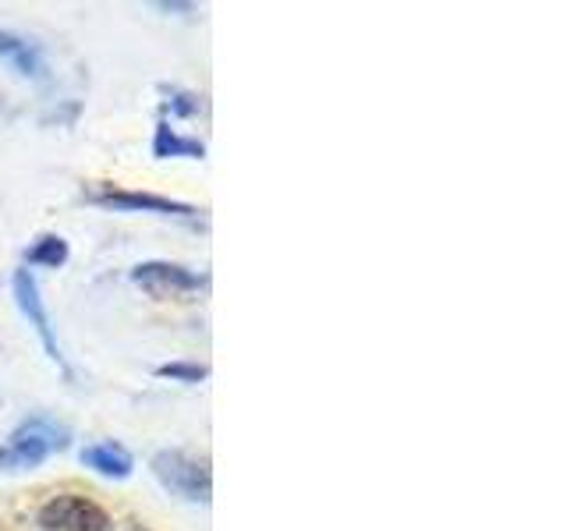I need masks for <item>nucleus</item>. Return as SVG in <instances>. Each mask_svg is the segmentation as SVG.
<instances>
[{
  "label": "nucleus",
  "instance_id": "10",
  "mask_svg": "<svg viewBox=\"0 0 567 531\" xmlns=\"http://www.w3.org/2000/svg\"><path fill=\"white\" fill-rule=\"evenodd\" d=\"M159 379H174V383H199L209 376L206 365H192V362H171V365H159L156 368Z\"/></svg>",
  "mask_w": 567,
  "mask_h": 531
},
{
  "label": "nucleus",
  "instance_id": "1",
  "mask_svg": "<svg viewBox=\"0 0 567 531\" xmlns=\"http://www.w3.org/2000/svg\"><path fill=\"white\" fill-rule=\"evenodd\" d=\"M68 442H71L68 425L53 421L47 415H35L18 425L4 447H0V471H32V468H40L47 457L68 450Z\"/></svg>",
  "mask_w": 567,
  "mask_h": 531
},
{
  "label": "nucleus",
  "instance_id": "6",
  "mask_svg": "<svg viewBox=\"0 0 567 531\" xmlns=\"http://www.w3.org/2000/svg\"><path fill=\"white\" fill-rule=\"evenodd\" d=\"M96 206L117 209V212H159V217H195V206L188 202H174L164 195H150V191H93L89 195Z\"/></svg>",
  "mask_w": 567,
  "mask_h": 531
},
{
  "label": "nucleus",
  "instance_id": "11",
  "mask_svg": "<svg viewBox=\"0 0 567 531\" xmlns=\"http://www.w3.org/2000/svg\"><path fill=\"white\" fill-rule=\"evenodd\" d=\"M174 96V111L177 114H199V100H195V96H188V93H171Z\"/></svg>",
  "mask_w": 567,
  "mask_h": 531
},
{
  "label": "nucleus",
  "instance_id": "4",
  "mask_svg": "<svg viewBox=\"0 0 567 531\" xmlns=\"http://www.w3.org/2000/svg\"><path fill=\"white\" fill-rule=\"evenodd\" d=\"M40 528L47 531H111L106 510L85 496L61 492L40 507Z\"/></svg>",
  "mask_w": 567,
  "mask_h": 531
},
{
  "label": "nucleus",
  "instance_id": "5",
  "mask_svg": "<svg viewBox=\"0 0 567 531\" xmlns=\"http://www.w3.org/2000/svg\"><path fill=\"white\" fill-rule=\"evenodd\" d=\"M132 280L138 283L142 291H150L153 298H174V294H188L199 291L206 277L185 270L177 262H142L132 270Z\"/></svg>",
  "mask_w": 567,
  "mask_h": 531
},
{
  "label": "nucleus",
  "instance_id": "8",
  "mask_svg": "<svg viewBox=\"0 0 567 531\" xmlns=\"http://www.w3.org/2000/svg\"><path fill=\"white\" fill-rule=\"evenodd\" d=\"M206 146L195 138H182L171 124H159L156 128V138H153V156L167 159V156H188V159H203Z\"/></svg>",
  "mask_w": 567,
  "mask_h": 531
},
{
  "label": "nucleus",
  "instance_id": "9",
  "mask_svg": "<svg viewBox=\"0 0 567 531\" xmlns=\"http://www.w3.org/2000/svg\"><path fill=\"white\" fill-rule=\"evenodd\" d=\"M25 262L29 266H47V270H58V266L68 262V241L61 235H43L25 252Z\"/></svg>",
  "mask_w": 567,
  "mask_h": 531
},
{
  "label": "nucleus",
  "instance_id": "7",
  "mask_svg": "<svg viewBox=\"0 0 567 531\" xmlns=\"http://www.w3.org/2000/svg\"><path fill=\"white\" fill-rule=\"evenodd\" d=\"M82 465L93 468L96 475L103 478H128L135 471V457L121 447V442L114 439H103V442H89V447L82 450Z\"/></svg>",
  "mask_w": 567,
  "mask_h": 531
},
{
  "label": "nucleus",
  "instance_id": "2",
  "mask_svg": "<svg viewBox=\"0 0 567 531\" xmlns=\"http://www.w3.org/2000/svg\"><path fill=\"white\" fill-rule=\"evenodd\" d=\"M150 471L159 486H164L171 496L185 503H209L213 496V471L209 460L185 454V450H159L150 460Z\"/></svg>",
  "mask_w": 567,
  "mask_h": 531
},
{
  "label": "nucleus",
  "instance_id": "3",
  "mask_svg": "<svg viewBox=\"0 0 567 531\" xmlns=\"http://www.w3.org/2000/svg\"><path fill=\"white\" fill-rule=\"evenodd\" d=\"M11 288H14L18 312H22V315L29 319V323H32V330L40 333V341H43V347H47V358H50L53 365H58L68 379H75V372H71V365H68V358H64V351H61V344H58V333H53L50 312H47L43 294H40V283H35V277H32L29 266H25V270H18V273H14Z\"/></svg>",
  "mask_w": 567,
  "mask_h": 531
}]
</instances>
